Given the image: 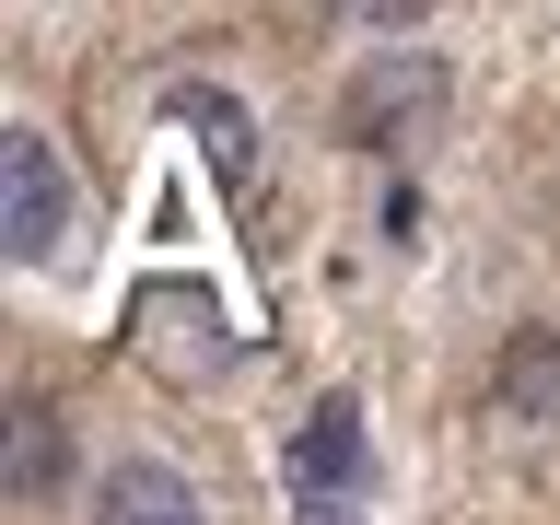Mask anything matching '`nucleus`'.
<instances>
[{
  "instance_id": "2",
  "label": "nucleus",
  "mask_w": 560,
  "mask_h": 525,
  "mask_svg": "<svg viewBox=\"0 0 560 525\" xmlns=\"http://www.w3.org/2000/svg\"><path fill=\"white\" fill-rule=\"evenodd\" d=\"M94 105L47 59L0 82V245H12V327L94 339L105 245H117V175L94 164Z\"/></svg>"
},
{
  "instance_id": "3",
  "label": "nucleus",
  "mask_w": 560,
  "mask_h": 525,
  "mask_svg": "<svg viewBox=\"0 0 560 525\" xmlns=\"http://www.w3.org/2000/svg\"><path fill=\"white\" fill-rule=\"evenodd\" d=\"M94 525H280L245 432L210 397L164 385L140 350H117V420H105Z\"/></svg>"
},
{
  "instance_id": "4",
  "label": "nucleus",
  "mask_w": 560,
  "mask_h": 525,
  "mask_svg": "<svg viewBox=\"0 0 560 525\" xmlns=\"http://www.w3.org/2000/svg\"><path fill=\"white\" fill-rule=\"evenodd\" d=\"M105 420H117V350L12 327V350H0V525H94Z\"/></svg>"
},
{
  "instance_id": "1",
  "label": "nucleus",
  "mask_w": 560,
  "mask_h": 525,
  "mask_svg": "<svg viewBox=\"0 0 560 525\" xmlns=\"http://www.w3.org/2000/svg\"><path fill=\"white\" fill-rule=\"evenodd\" d=\"M432 444L455 525H560V105L467 222Z\"/></svg>"
}]
</instances>
